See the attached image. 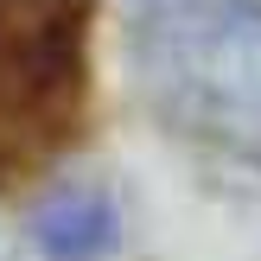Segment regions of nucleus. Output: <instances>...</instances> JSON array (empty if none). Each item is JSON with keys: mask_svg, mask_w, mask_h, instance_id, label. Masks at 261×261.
<instances>
[{"mask_svg": "<svg viewBox=\"0 0 261 261\" xmlns=\"http://www.w3.org/2000/svg\"><path fill=\"white\" fill-rule=\"evenodd\" d=\"M134 64L147 102L191 140L261 166V7L178 0L140 19Z\"/></svg>", "mask_w": 261, "mask_h": 261, "instance_id": "1", "label": "nucleus"}, {"mask_svg": "<svg viewBox=\"0 0 261 261\" xmlns=\"http://www.w3.org/2000/svg\"><path fill=\"white\" fill-rule=\"evenodd\" d=\"M89 102V0H0V185L58 160Z\"/></svg>", "mask_w": 261, "mask_h": 261, "instance_id": "2", "label": "nucleus"}, {"mask_svg": "<svg viewBox=\"0 0 261 261\" xmlns=\"http://www.w3.org/2000/svg\"><path fill=\"white\" fill-rule=\"evenodd\" d=\"M32 236H38V249L51 261H89V255L115 249V211L96 191H58V198L38 211Z\"/></svg>", "mask_w": 261, "mask_h": 261, "instance_id": "3", "label": "nucleus"}]
</instances>
